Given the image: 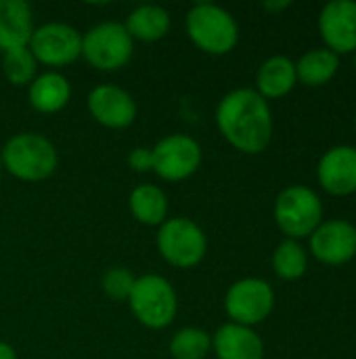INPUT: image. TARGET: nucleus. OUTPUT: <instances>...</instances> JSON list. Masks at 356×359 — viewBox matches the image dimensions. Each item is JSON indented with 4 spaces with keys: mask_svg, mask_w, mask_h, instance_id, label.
Wrapping results in <instances>:
<instances>
[{
    "mask_svg": "<svg viewBox=\"0 0 356 359\" xmlns=\"http://www.w3.org/2000/svg\"><path fill=\"white\" fill-rule=\"evenodd\" d=\"M216 126L225 141L245 156L262 154L273 139V111L254 88L229 90L216 105Z\"/></svg>",
    "mask_w": 356,
    "mask_h": 359,
    "instance_id": "nucleus-1",
    "label": "nucleus"
},
{
    "mask_svg": "<svg viewBox=\"0 0 356 359\" xmlns=\"http://www.w3.org/2000/svg\"><path fill=\"white\" fill-rule=\"evenodd\" d=\"M0 162L10 177L23 183H40L55 175L59 151L48 137L25 130L6 139Z\"/></svg>",
    "mask_w": 356,
    "mask_h": 359,
    "instance_id": "nucleus-2",
    "label": "nucleus"
},
{
    "mask_svg": "<svg viewBox=\"0 0 356 359\" xmlns=\"http://www.w3.org/2000/svg\"><path fill=\"white\" fill-rule=\"evenodd\" d=\"M185 29L195 48L206 55H229L239 42L237 19L220 4L197 2L187 11Z\"/></svg>",
    "mask_w": 356,
    "mask_h": 359,
    "instance_id": "nucleus-3",
    "label": "nucleus"
},
{
    "mask_svg": "<svg viewBox=\"0 0 356 359\" xmlns=\"http://www.w3.org/2000/svg\"><path fill=\"white\" fill-rule=\"evenodd\" d=\"M126 303L134 320L149 330L168 328L178 313V294L170 280L159 273H145L136 278Z\"/></svg>",
    "mask_w": 356,
    "mask_h": 359,
    "instance_id": "nucleus-4",
    "label": "nucleus"
},
{
    "mask_svg": "<svg viewBox=\"0 0 356 359\" xmlns=\"http://www.w3.org/2000/svg\"><path fill=\"white\" fill-rule=\"evenodd\" d=\"M155 246L170 267L193 269L208 255V236L193 219L168 217V221L157 227Z\"/></svg>",
    "mask_w": 356,
    "mask_h": 359,
    "instance_id": "nucleus-5",
    "label": "nucleus"
},
{
    "mask_svg": "<svg viewBox=\"0 0 356 359\" xmlns=\"http://www.w3.org/2000/svg\"><path fill=\"white\" fill-rule=\"evenodd\" d=\"M277 227L287 240L311 238V233L323 223V202L319 194L306 185H290L279 191L273 208Z\"/></svg>",
    "mask_w": 356,
    "mask_h": 359,
    "instance_id": "nucleus-6",
    "label": "nucleus"
},
{
    "mask_svg": "<svg viewBox=\"0 0 356 359\" xmlns=\"http://www.w3.org/2000/svg\"><path fill=\"white\" fill-rule=\"evenodd\" d=\"M134 40L120 21H101L82 34V59L97 72H118L130 63Z\"/></svg>",
    "mask_w": 356,
    "mask_h": 359,
    "instance_id": "nucleus-7",
    "label": "nucleus"
},
{
    "mask_svg": "<svg viewBox=\"0 0 356 359\" xmlns=\"http://www.w3.org/2000/svg\"><path fill=\"white\" fill-rule=\"evenodd\" d=\"M27 48L38 65L59 72L82 59V32L63 21H48L36 25Z\"/></svg>",
    "mask_w": 356,
    "mask_h": 359,
    "instance_id": "nucleus-8",
    "label": "nucleus"
},
{
    "mask_svg": "<svg viewBox=\"0 0 356 359\" xmlns=\"http://www.w3.org/2000/svg\"><path fill=\"white\" fill-rule=\"evenodd\" d=\"M151 149L153 172L168 183H180L191 179L204 162V149L199 141L185 133L166 135Z\"/></svg>",
    "mask_w": 356,
    "mask_h": 359,
    "instance_id": "nucleus-9",
    "label": "nucleus"
},
{
    "mask_svg": "<svg viewBox=\"0 0 356 359\" xmlns=\"http://www.w3.org/2000/svg\"><path fill=\"white\" fill-rule=\"evenodd\" d=\"M275 309V290L262 278H241L233 282L225 294V311L229 322L254 328L262 324Z\"/></svg>",
    "mask_w": 356,
    "mask_h": 359,
    "instance_id": "nucleus-10",
    "label": "nucleus"
},
{
    "mask_svg": "<svg viewBox=\"0 0 356 359\" xmlns=\"http://www.w3.org/2000/svg\"><path fill=\"white\" fill-rule=\"evenodd\" d=\"M92 120L111 130H124L138 118V105L134 97L115 84H97L86 99Z\"/></svg>",
    "mask_w": 356,
    "mask_h": 359,
    "instance_id": "nucleus-11",
    "label": "nucleus"
},
{
    "mask_svg": "<svg viewBox=\"0 0 356 359\" xmlns=\"http://www.w3.org/2000/svg\"><path fill=\"white\" fill-rule=\"evenodd\" d=\"M313 257L329 267H340L356 257V225L346 219L323 221L311 233Z\"/></svg>",
    "mask_w": 356,
    "mask_h": 359,
    "instance_id": "nucleus-12",
    "label": "nucleus"
},
{
    "mask_svg": "<svg viewBox=\"0 0 356 359\" xmlns=\"http://www.w3.org/2000/svg\"><path fill=\"white\" fill-rule=\"evenodd\" d=\"M319 32L325 48L338 57L356 53V2L332 0L319 13Z\"/></svg>",
    "mask_w": 356,
    "mask_h": 359,
    "instance_id": "nucleus-13",
    "label": "nucleus"
},
{
    "mask_svg": "<svg viewBox=\"0 0 356 359\" xmlns=\"http://www.w3.org/2000/svg\"><path fill=\"white\" fill-rule=\"evenodd\" d=\"M317 179L329 196H350L356 191V147L336 145L327 149L317 166Z\"/></svg>",
    "mask_w": 356,
    "mask_h": 359,
    "instance_id": "nucleus-14",
    "label": "nucleus"
},
{
    "mask_svg": "<svg viewBox=\"0 0 356 359\" xmlns=\"http://www.w3.org/2000/svg\"><path fill=\"white\" fill-rule=\"evenodd\" d=\"M27 101L29 107L38 114L52 116L63 111L71 101V82L65 74L46 69L34 78L27 86Z\"/></svg>",
    "mask_w": 356,
    "mask_h": 359,
    "instance_id": "nucleus-15",
    "label": "nucleus"
},
{
    "mask_svg": "<svg viewBox=\"0 0 356 359\" xmlns=\"http://www.w3.org/2000/svg\"><path fill=\"white\" fill-rule=\"evenodd\" d=\"M212 351L218 359H264V343L254 328L227 322L212 334Z\"/></svg>",
    "mask_w": 356,
    "mask_h": 359,
    "instance_id": "nucleus-16",
    "label": "nucleus"
},
{
    "mask_svg": "<svg viewBox=\"0 0 356 359\" xmlns=\"http://www.w3.org/2000/svg\"><path fill=\"white\" fill-rule=\"evenodd\" d=\"M34 29V13L25 0H0V53L27 46Z\"/></svg>",
    "mask_w": 356,
    "mask_h": 359,
    "instance_id": "nucleus-17",
    "label": "nucleus"
},
{
    "mask_svg": "<svg viewBox=\"0 0 356 359\" xmlns=\"http://www.w3.org/2000/svg\"><path fill=\"white\" fill-rule=\"evenodd\" d=\"M296 63L285 55H273L256 72V93L271 101L290 95L296 86Z\"/></svg>",
    "mask_w": 356,
    "mask_h": 359,
    "instance_id": "nucleus-18",
    "label": "nucleus"
},
{
    "mask_svg": "<svg viewBox=\"0 0 356 359\" xmlns=\"http://www.w3.org/2000/svg\"><path fill=\"white\" fill-rule=\"evenodd\" d=\"M124 27L134 42H159L168 36L172 17L159 4H138L128 13Z\"/></svg>",
    "mask_w": 356,
    "mask_h": 359,
    "instance_id": "nucleus-19",
    "label": "nucleus"
},
{
    "mask_svg": "<svg viewBox=\"0 0 356 359\" xmlns=\"http://www.w3.org/2000/svg\"><path fill=\"white\" fill-rule=\"evenodd\" d=\"M128 208L136 223L145 227H159L168 221L170 200L162 187L153 183H141L130 191Z\"/></svg>",
    "mask_w": 356,
    "mask_h": 359,
    "instance_id": "nucleus-20",
    "label": "nucleus"
},
{
    "mask_svg": "<svg viewBox=\"0 0 356 359\" xmlns=\"http://www.w3.org/2000/svg\"><path fill=\"white\" fill-rule=\"evenodd\" d=\"M338 69H340V57L325 46L311 48L296 61L298 82L311 88L325 86L338 74Z\"/></svg>",
    "mask_w": 356,
    "mask_h": 359,
    "instance_id": "nucleus-21",
    "label": "nucleus"
},
{
    "mask_svg": "<svg viewBox=\"0 0 356 359\" xmlns=\"http://www.w3.org/2000/svg\"><path fill=\"white\" fill-rule=\"evenodd\" d=\"M273 271L285 282L300 280L308 269V252L298 240H283L273 252Z\"/></svg>",
    "mask_w": 356,
    "mask_h": 359,
    "instance_id": "nucleus-22",
    "label": "nucleus"
},
{
    "mask_svg": "<svg viewBox=\"0 0 356 359\" xmlns=\"http://www.w3.org/2000/svg\"><path fill=\"white\" fill-rule=\"evenodd\" d=\"M172 359H206L212 351V334L197 326L176 330L168 343Z\"/></svg>",
    "mask_w": 356,
    "mask_h": 359,
    "instance_id": "nucleus-23",
    "label": "nucleus"
},
{
    "mask_svg": "<svg viewBox=\"0 0 356 359\" xmlns=\"http://www.w3.org/2000/svg\"><path fill=\"white\" fill-rule=\"evenodd\" d=\"M38 67L40 65H38V61L34 59V55L29 53L27 46L2 53L0 69H2L4 80L8 84H13V86H29L34 82V78L40 74Z\"/></svg>",
    "mask_w": 356,
    "mask_h": 359,
    "instance_id": "nucleus-24",
    "label": "nucleus"
},
{
    "mask_svg": "<svg viewBox=\"0 0 356 359\" xmlns=\"http://www.w3.org/2000/svg\"><path fill=\"white\" fill-rule=\"evenodd\" d=\"M136 276L126 267H111L101 278V288L111 301H128Z\"/></svg>",
    "mask_w": 356,
    "mask_h": 359,
    "instance_id": "nucleus-25",
    "label": "nucleus"
},
{
    "mask_svg": "<svg viewBox=\"0 0 356 359\" xmlns=\"http://www.w3.org/2000/svg\"><path fill=\"white\" fill-rule=\"evenodd\" d=\"M128 168L132 172H153V149L151 147H134L128 154Z\"/></svg>",
    "mask_w": 356,
    "mask_h": 359,
    "instance_id": "nucleus-26",
    "label": "nucleus"
},
{
    "mask_svg": "<svg viewBox=\"0 0 356 359\" xmlns=\"http://www.w3.org/2000/svg\"><path fill=\"white\" fill-rule=\"evenodd\" d=\"M290 6H292L290 0H279V2L277 0H269V2L262 4V8L264 11H271V13H281L283 8H290Z\"/></svg>",
    "mask_w": 356,
    "mask_h": 359,
    "instance_id": "nucleus-27",
    "label": "nucleus"
},
{
    "mask_svg": "<svg viewBox=\"0 0 356 359\" xmlns=\"http://www.w3.org/2000/svg\"><path fill=\"white\" fill-rule=\"evenodd\" d=\"M0 359H19V358H17V351H15V347H13V345H8V343L0 341Z\"/></svg>",
    "mask_w": 356,
    "mask_h": 359,
    "instance_id": "nucleus-28",
    "label": "nucleus"
},
{
    "mask_svg": "<svg viewBox=\"0 0 356 359\" xmlns=\"http://www.w3.org/2000/svg\"><path fill=\"white\" fill-rule=\"evenodd\" d=\"M2 172H4V168H2V162H0V179H2Z\"/></svg>",
    "mask_w": 356,
    "mask_h": 359,
    "instance_id": "nucleus-29",
    "label": "nucleus"
},
{
    "mask_svg": "<svg viewBox=\"0 0 356 359\" xmlns=\"http://www.w3.org/2000/svg\"><path fill=\"white\" fill-rule=\"evenodd\" d=\"M355 69H356V53H355Z\"/></svg>",
    "mask_w": 356,
    "mask_h": 359,
    "instance_id": "nucleus-30",
    "label": "nucleus"
},
{
    "mask_svg": "<svg viewBox=\"0 0 356 359\" xmlns=\"http://www.w3.org/2000/svg\"><path fill=\"white\" fill-rule=\"evenodd\" d=\"M355 128H356V116H355Z\"/></svg>",
    "mask_w": 356,
    "mask_h": 359,
    "instance_id": "nucleus-31",
    "label": "nucleus"
}]
</instances>
